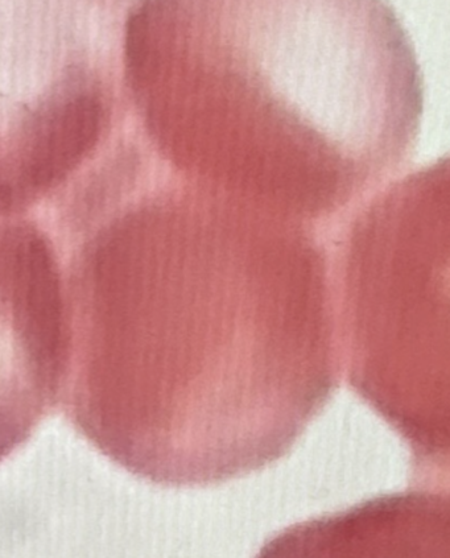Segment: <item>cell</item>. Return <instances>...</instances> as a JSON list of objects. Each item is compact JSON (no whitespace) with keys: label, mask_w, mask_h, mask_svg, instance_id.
<instances>
[{"label":"cell","mask_w":450,"mask_h":558,"mask_svg":"<svg viewBox=\"0 0 450 558\" xmlns=\"http://www.w3.org/2000/svg\"><path fill=\"white\" fill-rule=\"evenodd\" d=\"M140 65L202 132L379 146L415 58L386 0H136Z\"/></svg>","instance_id":"1"},{"label":"cell","mask_w":450,"mask_h":558,"mask_svg":"<svg viewBox=\"0 0 450 558\" xmlns=\"http://www.w3.org/2000/svg\"><path fill=\"white\" fill-rule=\"evenodd\" d=\"M174 413H176V406H174V410H173V416H174ZM172 424H173V421H172ZM170 433H172V430H170ZM169 444H170V440H169ZM168 453H169V450H168ZM166 460H168V458H166ZM165 470H166V467H165ZM164 476H165V474H164Z\"/></svg>","instance_id":"2"}]
</instances>
